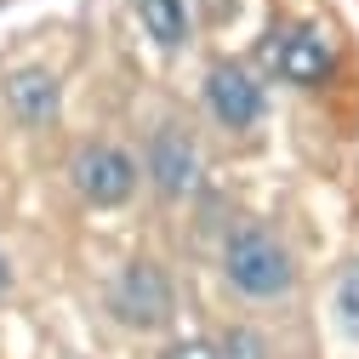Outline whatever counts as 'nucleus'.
<instances>
[{
    "label": "nucleus",
    "instance_id": "nucleus-1",
    "mask_svg": "<svg viewBox=\"0 0 359 359\" xmlns=\"http://www.w3.org/2000/svg\"><path fill=\"white\" fill-rule=\"evenodd\" d=\"M222 268H229V285L268 302V297H285L297 268H291V251L268 234V229H240L229 240V251H222Z\"/></svg>",
    "mask_w": 359,
    "mask_h": 359
},
{
    "label": "nucleus",
    "instance_id": "nucleus-2",
    "mask_svg": "<svg viewBox=\"0 0 359 359\" xmlns=\"http://www.w3.org/2000/svg\"><path fill=\"white\" fill-rule=\"evenodd\" d=\"M69 177H74V189L92 205H120V200H131V189H137V160H131L126 149H114V143H86L74 154Z\"/></svg>",
    "mask_w": 359,
    "mask_h": 359
},
{
    "label": "nucleus",
    "instance_id": "nucleus-3",
    "mask_svg": "<svg viewBox=\"0 0 359 359\" xmlns=\"http://www.w3.org/2000/svg\"><path fill=\"white\" fill-rule=\"evenodd\" d=\"M114 313L126 325H143V331L165 325L171 320V280L154 262H131L120 274V285H114Z\"/></svg>",
    "mask_w": 359,
    "mask_h": 359
},
{
    "label": "nucleus",
    "instance_id": "nucleus-4",
    "mask_svg": "<svg viewBox=\"0 0 359 359\" xmlns=\"http://www.w3.org/2000/svg\"><path fill=\"white\" fill-rule=\"evenodd\" d=\"M149 177L165 200H183L200 183V143L189 137L183 126H160L149 143Z\"/></svg>",
    "mask_w": 359,
    "mask_h": 359
},
{
    "label": "nucleus",
    "instance_id": "nucleus-5",
    "mask_svg": "<svg viewBox=\"0 0 359 359\" xmlns=\"http://www.w3.org/2000/svg\"><path fill=\"white\" fill-rule=\"evenodd\" d=\"M205 97H211V114L229 126V131H245V126H257V114H262V86L245 74V69H211V80H205Z\"/></svg>",
    "mask_w": 359,
    "mask_h": 359
},
{
    "label": "nucleus",
    "instance_id": "nucleus-6",
    "mask_svg": "<svg viewBox=\"0 0 359 359\" xmlns=\"http://www.w3.org/2000/svg\"><path fill=\"white\" fill-rule=\"evenodd\" d=\"M268 57H274V69H280L291 86H313V80H325V69H331V46H325L320 29L285 34L280 46H268Z\"/></svg>",
    "mask_w": 359,
    "mask_h": 359
},
{
    "label": "nucleus",
    "instance_id": "nucleus-7",
    "mask_svg": "<svg viewBox=\"0 0 359 359\" xmlns=\"http://www.w3.org/2000/svg\"><path fill=\"white\" fill-rule=\"evenodd\" d=\"M57 103H63V86H57L52 69H23V74L6 80V109L23 126H46L57 114Z\"/></svg>",
    "mask_w": 359,
    "mask_h": 359
},
{
    "label": "nucleus",
    "instance_id": "nucleus-8",
    "mask_svg": "<svg viewBox=\"0 0 359 359\" xmlns=\"http://www.w3.org/2000/svg\"><path fill=\"white\" fill-rule=\"evenodd\" d=\"M137 12H143V29L160 40L165 52L189 40V6L183 0H137Z\"/></svg>",
    "mask_w": 359,
    "mask_h": 359
},
{
    "label": "nucleus",
    "instance_id": "nucleus-9",
    "mask_svg": "<svg viewBox=\"0 0 359 359\" xmlns=\"http://www.w3.org/2000/svg\"><path fill=\"white\" fill-rule=\"evenodd\" d=\"M337 308H342V325L359 337V262H348V274L337 285Z\"/></svg>",
    "mask_w": 359,
    "mask_h": 359
},
{
    "label": "nucleus",
    "instance_id": "nucleus-10",
    "mask_svg": "<svg viewBox=\"0 0 359 359\" xmlns=\"http://www.w3.org/2000/svg\"><path fill=\"white\" fill-rule=\"evenodd\" d=\"M217 359H268V342L257 331H229L222 348H217Z\"/></svg>",
    "mask_w": 359,
    "mask_h": 359
},
{
    "label": "nucleus",
    "instance_id": "nucleus-11",
    "mask_svg": "<svg viewBox=\"0 0 359 359\" xmlns=\"http://www.w3.org/2000/svg\"><path fill=\"white\" fill-rule=\"evenodd\" d=\"M165 359H205L200 348H177V353H165Z\"/></svg>",
    "mask_w": 359,
    "mask_h": 359
},
{
    "label": "nucleus",
    "instance_id": "nucleus-12",
    "mask_svg": "<svg viewBox=\"0 0 359 359\" xmlns=\"http://www.w3.org/2000/svg\"><path fill=\"white\" fill-rule=\"evenodd\" d=\"M0 285H6V257H0Z\"/></svg>",
    "mask_w": 359,
    "mask_h": 359
}]
</instances>
